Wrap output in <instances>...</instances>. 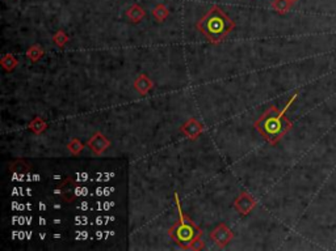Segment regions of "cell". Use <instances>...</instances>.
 <instances>
[{"mask_svg":"<svg viewBox=\"0 0 336 251\" xmlns=\"http://www.w3.org/2000/svg\"><path fill=\"white\" fill-rule=\"evenodd\" d=\"M168 15H170V11H168V8H167L164 4H158V6L152 9V16H154V18L158 22H163V21L168 17Z\"/></svg>","mask_w":336,"mask_h":251,"instance_id":"8fae6325","label":"cell"},{"mask_svg":"<svg viewBox=\"0 0 336 251\" xmlns=\"http://www.w3.org/2000/svg\"><path fill=\"white\" fill-rule=\"evenodd\" d=\"M146 12L145 9L140 6V4H133L130 8L126 11V17L134 22V24H138L140 21H142L145 18Z\"/></svg>","mask_w":336,"mask_h":251,"instance_id":"30bf717a","label":"cell"},{"mask_svg":"<svg viewBox=\"0 0 336 251\" xmlns=\"http://www.w3.org/2000/svg\"><path fill=\"white\" fill-rule=\"evenodd\" d=\"M16 66H17V59H16L13 55L7 54L6 57H3V59H2V67H3L7 72H11L12 69H15Z\"/></svg>","mask_w":336,"mask_h":251,"instance_id":"5bb4252c","label":"cell"},{"mask_svg":"<svg viewBox=\"0 0 336 251\" xmlns=\"http://www.w3.org/2000/svg\"><path fill=\"white\" fill-rule=\"evenodd\" d=\"M58 191H59V194H61V196L63 197L64 200L73 202L74 197H75L76 182L73 180V178H66V180L59 185Z\"/></svg>","mask_w":336,"mask_h":251,"instance_id":"ba28073f","label":"cell"},{"mask_svg":"<svg viewBox=\"0 0 336 251\" xmlns=\"http://www.w3.org/2000/svg\"><path fill=\"white\" fill-rule=\"evenodd\" d=\"M297 97L298 93H294L281 110H279L276 106H271V108L255 122L256 130H258L261 136H263L268 143L272 144V145H276V144L279 143L285 135L290 131L292 127H293V123L285 117V114H286L289 108L293 105V102L297 99Z\"/></svg>","mask_w":336,"mask_h":251,"instance_id":"6da1fadb","label":"cell"},{"mask_svg":"<svg viewBox=\"0 0 336 251\" xmlns=\"http://www.w3.org/2000/svg\"><path fill=\"white\" fill-rule=\"evenodd\" d=\"M292 6H293V4H292L289 0H273L272 3V8L275 9L277 13H281V15L289 12V9L292 8Z\"/></svg>","mask_w":336,"mask_h":251,"instance_id":"7c38bea8","label":"cell"},{"mask_svg":"<svg viewBox=\"0 0 336 251\" xmlns=\"http://www.w3.org/2000/svg\"><path fill=\"white\" fill-rule=\"evenodd\" d=\"M235 28V22L231 20L223 9L214 6L208 11L205 16L197 22V29L209 39L212 43H218Z\"/></svg>","mask_w":336,"mask_h":251,"instance_id":"7a4b0ae2","label":"cell"},{"mask_svg":"<svg viewBox=\"0 0 336 251\" xmlns=\"http://www.w3.org/2000/svg\"><path fill=\"white\" fill-rule=\"evenodd\" d=\"M180 130H182V132L187 136V138L194 140V139H197L201 134H203L204 126L201 124L196 118H191V119H188L187 122L180 127Z\"/></svg>","mask_w":336,"mask_h":251,"instance_id":"52a82bcc","label":"cell"},{"mask_svg":"<svg viewBox=\"0 0 336 251\" xmlns=\"http://www.w3.org/2000/svg\"><path fill=\"white\" fill-rule=\"evenodd\" d=\"M134 88H136V90L140 94L145 96L154 88V83H152L151 79L147 75H140L137 78V80L134 81Z\"/></svg>","mask_w":336,"mask_h":251,"instance_id":"9c48e42d","label":"cell"},{"mask_svg":"<svg viewBox=\"0 0 336 251\" xmlns=\"http://www.w3.org/2000/svg\"><path fill=\"white\" fill-rule=\"evenodd\" d=\"M69 36H67L64 32H62V30H59V32H57V33L54 34V37H53V41H54V43H57L59 47H62V46H64L69 42Z\"/></svg>","mask_w":336,"mask_h":251,"instance_id":"e0dca14e","label":"cell"},{"mask_svg":"<svg viewBox=\"0 0 336 251\" xmlns=\"http://www.w3.org/2000/svg\"><path fill=\"white\" fill-rule=\"evenodd\" d=\"M289 2H290V3H292V4H294V3H297L298 0H289Z\"/></svg>","mask_w":336,"mask_h":251,"instance_id":"ac0fdd59","label":"cell"},{"mask_svg":"<svg viewBox=\"0 0 336 251\" xmlns=\"http://www.w3.org/2000/svg\"><path fill=\"white\" fill-rule=\"evenodd\" d=\"M210 238L214 241V243L217 246L225 247V246H227L231 242V239L234 238V234L230 228L222 222V224H219L218 227L213 230L212 234H210Z\"/></svg>","mask_w":336,"mask_h":251,"instance_id":"277c9868","label":"cell"},{"mask_svg":"<svg viewBox=\"0 0 336 251\" xmlns=\"http://www.w3.org/2000/svg\"><path fill=\"white\" fill-rule=\"evenodd\" d=\"M29 127H31V130L34 132V134H42V132L48 129V124H46V122L42 119V118L36 117L31 122Z\"/></svg>","mask_w":336,"mask_h":251,"instance_id":"4fadbf2b","label":"cell"},{"mask_svg":"<svg viewBox=\"0 0 336 251\" xmlns=\"http://www.w3.org/2000/svg\"><path fill=\"white\" fill-rule=\"evenodd\" d=\"M27 55H28V58L32 60V62H37V60H38L39 58L43 55V48L41 47L39 45H34L27 51Z\"/></svg>","mask_w":336,"mask_h":251,"instance_id":"9a60e30c","label":"cell"},{"mask_svg":"<svg viewBox=\"0 0 336 251\" xmlns=\"http://www.w3.org/2000/svg\"><path fill=\"white\" fill-rule=\"evenodd\" d=\"M175 202L176 206H177V211H179V222H176V224L168 230V234H170L171 238H172L180 247L188 250V248L193 247L194 243L200 239V237L203 236V230L197 227L191 218L183 212L182 204H180L179 200V194H177V192H175Z\"/></svg>","mask_w":336,"mask_h":251,"instance_id":"3957f363","label":"cell"},{"mask_svg":"<svg viewBox=\"0 0 336 251\" xmlns=\"http://www.w3.org/2000/svg\"><path fill=\"white\" fill-rule=\"evenodd\" d=\"M67 148H69V150H70L73 155L78 156L79 153L82 152L83 148H84V145H83L82 143H80V140L79 139H73V140L70 141V143L67 144Z\"/></svg>","mask_w":336,"mask_h":251,"instance_id":"2e32d148","label":"cell"},{"mask_svg":"<svg viewBox=\"0 0 336 251\" xmlns=\"http://www.w3.org/2000/svg\"><path fill=\"white\" fill-rule=\"evenodd\" d=\"M87 145L89 146V149L95 153V155H101L105 152L110 146V141L108 138H105L101 132H96L89 140H88Z\"/></svg>","mask_w":336,"mask_h":251,"instance_id":"8992f818","label":"cell"},{"mask_svg":"<svg viewBox=\"0 0 336 251\" xmlns=\"http://www.w3.org/2000/svg\"><path fill=\"white\" fill-rule=\"evenodd\" d=\"M256 204H258V202L255 200V197L245 191H243L234 202V207L242 216H247L249 213H251Z\"/></svg>","mask_w":336,"mask_h":251,"instance_id":"5b68a950","label":"cell"}]
</instances>
